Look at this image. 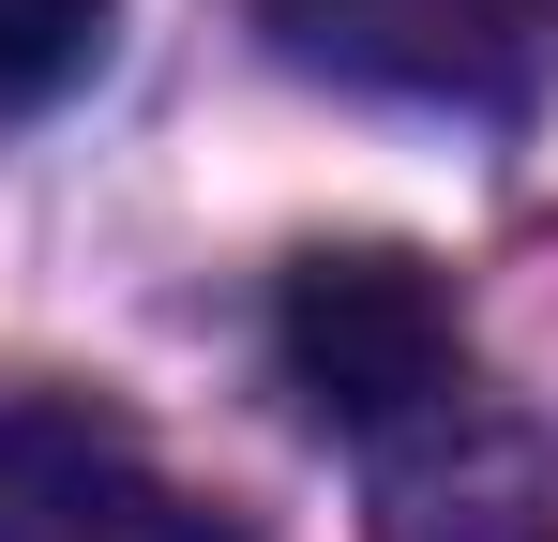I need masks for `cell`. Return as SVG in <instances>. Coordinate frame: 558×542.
Returning a JSON list of instances; mask_svg holds the SVG:
<instances>
[{"label":"cell","mask_w":558,"mask_h":542,"mask_svg":"<svg viewBox=\"0 0 558 542\" xmlns=\"http://www.w3.org/2000/svg\"><path fill=\"white\" fill-rule=\"evenodd\" d=\"M0 542H257L76 407H0Z\"/></svg>","instance_id":"obj_3"},{"label":"cell","mask_w":558,"mask_h":542,"mask_svg":"<svg viewBox=\"0 0 558 542\" xmlns=\"http://www.w3.org/2000/svg\"><path fill=\"white\" fill-rule=\"evenodd\" d=\"M257 30L392 106H529L544 76V0H257Z\"/></svg>","instance_id":"obj_2"},{"label":"cell","mask_w":558,"mask_h":542,"mask_svg":"<svg viewBox=\"0 0 558 542\" xmlns=\"http://www.w3.org/2000/svg\"><path fill=\"white\" fill-rule=\"evenodd\" d=\"M272 377L302 392V422L377 452L468 392V317L408 242H317L272 286Z\"/></svg>","instance_id":"obj_1"},{"label":"cell","mask_w":558,"mask_h":542,"mask_svg":"<svg viewBox=\"0 0 558 542\" xmlns=\"http://www.w3.org/2000/svg\"><path fill=\"white\" fill-rule=\"evenodd\" d=\"M106 30H121V0H0V121H31V106L92 90Z\"/></svg>","instance_id":"obj_5"},{"label":"cell","mask_w":558,"mask_h":542,"mask_svg":"<svg viewBox=\"0 0 558 542\" xmlns=\"http://www.w3.org/2000/svg\"><path fill=\"white\" fill-rule=\"evenodd\" d=\"M377 542H558V438L453 392L438 422L377 438Z\"/></svg>","instance_id":"obj_4"}]
</instances>
